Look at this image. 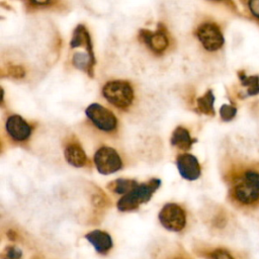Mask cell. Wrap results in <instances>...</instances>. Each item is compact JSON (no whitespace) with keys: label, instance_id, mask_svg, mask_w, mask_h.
<instances>
[{"label":"cell","instance_id":"obj_1","mask_svg":"<svg viewBox=\"0 0 259 259\" xmlns=\"http://www.w3.org/2000/svg\"><path fill=\"white\" fill-rule=\"evenodd\" d=\"M229 198L240 209H259V160L237 157L225 174Z\"/></svg>","mask_w":259,"mask_h":259},{"label":"cell","instance_id":"obj_2","mask_svg":"<svg viewBox=\"0 0 259 259\" xmlns=\"http://www.w3.org/2000/svg\"><path fill=\"white\" fill-rule=\"evenodd\" d=\"M160 179H151L147 183H142L136 186L128 193L124 194L116 203L118 210L130 211L137 209L142 203L148 202L156 190L160 187Z\"/></svg>","mask_w":259,"mask_h":259},{"label":"cell","instance_id":"obj_3","mask_svg":"<svg viewBox=\"0 0 259 259\" xmlns=\"http://www.w3.org/2000/svg\"><path fill=\"white\" fill-rule=\"evenodd\" d=\"M104 98L117 108H127L134 100V90L130 83L120 80L107 82L102 88Z\"/></svg>","mask_w":259,"mask_h":259},{"label":"cell","instance_id":"obj_4","mask_svg":"<svg viewBox=\"0 0 259 259\" xmlns=\"http://www.w3.org/2000/svg\"><path fill=\"white\" fill-rule=\"evenodd\" d=\"M159 221L168 231L180 232L186 226V213L179 204L167 203L159 212Z\"/></svg>","mask_w":259,"mask_h":259},{"label":"cell","instance_id":"obj_5","mask_svg":"<svg viewBox=\"0 0 259 259\" xmlns=\"http://www.w3.org/2000/svg\"><path fill=\"white\" fill-rule=\"evenodd\" d=\"M94 163L97 171L103 175L112 174L122 167V161L118 153L110 147L99 148L94 155Z\"/></svg>","mask_w":259,"mask_h":259},{"label":"cell","instance_id":"obj_6","mask_svg":"<svg viewBox=\"0 0 259 259\" xmlns=\"http://www.w3.org/2000/svg\"><path fill=\"white\" fill-rule=\"evenodd\" d=\"M87 117L100 131L110 133L117 126V119L115 115L104 106L98 103L90 104L85 111Z\"/></svg>","mask_w":259,"mask_h":259},{"label":"cell","instance_id":"obj_7","mask_svg":"<svg viewBox=\"0 0 259 259\" xmlns=\"http://www.w3.org/2000/svg\"><path fill=\"white\" fill-rule=\"evenodd\" d=\"M196 35L203 48L209 52L220 50L225 42L220 26L213 22H204L200 24L196 30Z\"/></svg>","mask_w":259,"mask_h":259},{"label":"cell","instance_id":"obj_8","mask_svg":"<svg viewBox=\"0 0 259 259\" xmlns=\"http://www.w3.org/2000/svg\"><path fill=\"white\" fill-rule=\"evenodd\" d=\"M176 166L181 177L189 181L198 179L201 174V168L197 158L188 153L177 156Z\"/></svg>","mask_w":259,"mask_h":259},{"label":"cell","instance_id":"obj_9","mask_svg":"<svg viewBox=\"0 0 259 259\" xmlns=\"http://www.w3.org/2000/svg\"><path fill=\"white\" fill-rule=\"evenodd\" d=\"M5 128L9 137L16 142H24L31 135V126L20 115H10L5 123Z\"/></svg>","mask_w":259,"mask_h":259},{"label":"cell","instance_id":"obj_10","mask_svg":"<svg viewBox=\"0 0 259 259\" xmlns=\"http://www.w3.org/2000/svg\"><path fill=\"white\" fill-rule=\"evenodd\" d=\"M85 238L99 254H106L112 248V239L106 232L94 230L86 234Z\"/></svg>","mask_w":259,"mask_h":259},{"label":"cell","instance_id":"obj_11","mask_svg":"<svg viewBox=\"0 0 259 259\" xmlns=\"http://www.w3.org/2000/svg\"><path fill=\"white\" fill-rule=\"evenodd\" d=\"M64 156L71 166L77 168L83 167L87 163V156L83 148L77 142H71L66 145L64 150Z\"/></svg>","mask_w":259,"mask_h":259},{"label":"cell","instance_id":"obj_12","mask_svg":"<svg viewBox=\"0 0 259 259\" xmlns=\"http://www.w3.org/2000/svg\"><path fill=\"white\" fill-rule=\"evenodd\" d=\"M195 141L196 140L191 138L188 130H186L183 126H177L173 131L170 139L171 145L183 151L189 150L192 147V145L195 143Z\"/></svg>","mask_w":259,"mask_h":259},{"label":"cell","instance_id":"obj_13","mask_svg":"<svg viewBox=\"0 0 259 259\" xmlns=\"http://www.w3.org/2000/svg\"><path fill=\"white\" fill-rule=\"evenodd\" d=\"M238 77L241 85L246 88V96H255L259 94V76L247 75L244 72H239Z\"/></svg>","mask_w":259,"mask_h":259},{"label":"cell","instance_id":"obj_14","mask_svg":"<svg viewBox=\"0 0 259 259\" xmlns=\"http://www.w3.org/2000/svg\"><path fill=\"white\" fill-rule=\"evenodd\" d=\"M145 40L148 44V46L154 52H157V53L164 51L166 49V47L168 46V40L162 32L146 31Z\"/></svg>","mask_w":259,"mask_h":259},{"label":"cell","instance_id":"obj_15","mask_svg":"<svg viewBox=\"0 0 259 259\" xmlns=\"http://www.w3.org/2000/svg\"><path fill=\"white\" fill-rule=\"evenodd\" d=\"M139 183L134 180V179H125V178H118L113 181H111L108 185L107 188L111 190L114 193L117 194H126L131 190H133L136 186H138Z\"/></svg>","mask_w":259,"mask_h":259},{"label":"cell","instance_id":"obj_16","mask_svg":"<svg viewBox=\"0 0 259 259\" xmlns=\"http://www.w3.org/2000/svg\"><path fill=\"white\" fill-rule=\"evenodd\" d=\"M214 95L211 90H207L202 96H200L197 99V109L199 112L208 115V116H213L215 114L214 107Z\"/></svg>","mask_w":259,"mask_h":259},{"label":"cell","instance_id":"obj_17","mask_svg":"<svg viewBox=\"0 0 259 259\" xmlns=\"http://www.w3.org/2000/svg\"><path fill=\"white\" fill-rule=\"evenodd\" d=\"M208 259H246V256L244 254H241L240 252H234L227 248L219 247L210 250L207 253Z\"/></svg>","mask_w":259,"mask_h":259},{"label":"cell","instance_id":"obj_18","mask_svg":"<svg viewBox=\"0 0 259 259\" xmlns=\"http://www.w3.org/2000/svg\"><path fill=\"white\" fill-rule=\"evenodd\" d=\"M79 46H86L88 49L91 50V48H89V46H90V36H89L87 30L82 25H79L75 29L74 36H73L72 41H71V47L76 48V47H79Z\"/></svg>","mask_w":259,"mask_h":259},{"label":"cell","instance_id":"obj_19","mask_svg":"<svg viewBox=\"0 0 259 259\" xmlns=\"http://www.w3.org/2000/svg\"><path fill=\"white\" fill-rule=\"evenodd\" d=\"M93 63V55L85 53H76L73 57V64L80 70H87Z\"/></svg>","mask_w":259,"mask_h":259},{"label":"cell","instance_id":"obj_20","mask_svg":"<svg viewBox=\"0 0 259 259\" xmlns=\"http://www.w3.org/2000/svg\"><path fill=\"white\" fill-rule=\"evenodd\" d=\"M22 251L16 246H6L1 254V259H21Z\"/></svg>","mask_w":259,"mask_h":259},{"label":"cell","instance_id":"obj_21","mask_svg":"<svg viewBox=\"0 0 259 259\" xmlns=\"http://www.w3.org/2000/svg\"><path fill=\"white\" fill-rule=\"evenodd\" d=\"M237 114V108L231 104H223L220 108V115L224 121L232 120Z\"/></svg>","mask_w":259,"mask_h":259},{"label":"cell","instance_id":"obj_22","mask_svg":"<svg viewBox=\"0 0 259 259\" xmlns=\"http://www.w3.org/2000/svg\"><path fill=\"white\" fill-rule=\"evenodd\" d=\"M246 6L253 19L259 23V0H246Z\"/></svg>","mask_w":259,"mask_h":259},{"label":"cell","instance_id":"obj_23","mask_svg":"<svg viewBox=\"0 0 259 259\" xmlns=\"http://www.w3.org/2000/svg\"><path fill=\"white\" fill-rule=\"evenodd\" d=\"M172 259H191V258H190V257H188L187 255L185 256V255H183V254H179V255H177V256L173 257Z\"/></svg>","mask_w":259,"mask_h":259},{"label":"cell","instance_id":"obj_24","mask_svg":"<svg viewBox=\"0 0 259 259\" xmlns=\"http://www.w3.org/2000/svg\"><path fill=\"white\" fill-rule=\"evenodd\" d=\"M32 2H34V3H36V4H40V5H42V4H47V3H49V1L50 0H31Z\"/></svg>","mask_w":259,"mask_h":259}]
</instances>
